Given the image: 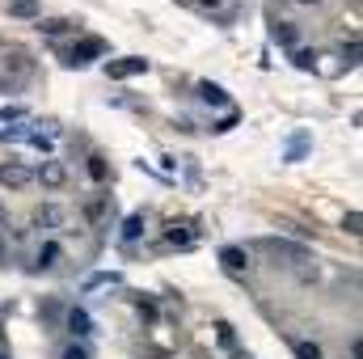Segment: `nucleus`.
Wrapping results in <instances>:
<instances>
[{
	"instance_id": "obj_1",
	"label": "nucleus",
	"mask_w": 363,
	"mask_h": 359,
	"mask_svg": "<svg viewBox=\"0 0 363 359\" xmlns=\"http://www.w3.org/2000/svg\"><path fill=\"white\" fill-rule=\"evenodd\" d=\"M97 55H106V43H101V38H85V43H77L72 51H64V64H68V68H89Z\"/></svg>"
},
{
	"instance_id": "obj_2",
	"label": "nucleus",
	"mask_w": 363,
	"mask_h": 359,
	"mask_svg": "<svg viewBox=\"0 0 363 359\" xmlns=\"http://www.w3.org/2000/svg\"><path fill=\"white\" fill-rule=\"evenodd\" d=\"M140 72H148V60L144 55H127V60H110L106 64V77L110 81H127V77H140Z\"/></svg>"
},
{
	"instance_id": "obj_3",
	"label": "nucleus",
	"mask_w": 363,
	"mask_h": 359,
	"mask_svg": "<svg viewBox=\"0 0 363 359\" xmlns=\"http://www.w3.org/2000/svg\"><path fill=\"white\" fill-rule=\"evenodd\" d=\"M30 182H34V170H30V165H21V161H4V165H0V186L21 190V186H30Z\"/></svg>"
},
{
	"instance_id": "obj_4",
	"label": "nucleus",
	"mask_w": 363,
	"mask_h": 359,
	"mask_svg": "<svg viewBox=\"0 0 363 359\" xmlns=\"http://www.w3.org/2000/svg\"><path fill=\"white\" fill-rule=\"evenodd\" d=\"M220 267L228 270V275H245V270H250V250L224 245V250H220Z\"/></svg>"
},
{
	"instance_id": "obj_5",
	"label": "nucleus",
	"mask_w": 363,
	"mask_h": 359,
	"mask_svg": "<svg viewBox=\"0 0 363 359\" xmlns=\"http://www.w3.org/2000/svg\"><path fill=\"white\" fill-rule=\"evenodd\" d=\"M34 182H43L47 190H60V186L68 182V170H64L60 161H43V165L34 170Z\"/></svg>"
},
{
	"instance_id": "obj_6",
	"label": "nucleus",
	"mask_w": 363,
	"mask_h": 359,
	"mask_svg": "<svg viewBox=\"0 0 363 359\" xmlns=\"http://www.w3.org/2000/svg\"><path fill=\"white\" fill-rule=\"evenodd\" d=\"M64 326H68V334H72V338H89V334H93V317L85 313V309H68Z\"/></svg>"
},
{
	"instance_id": "obj_7",
	"label": "nucleus",
	"mask_w": 363,
	"mask_h": 359,
	"mask_svg": "<svg viewBox=\"0 0 363 359\" xmlns=\"http://www.w3.org/2000/svg\"><path fill=\"white\" fill-rule=\"evenodd\" d=\"M60 258H64V245H60V241H43V245H38L34 267H38V270H55V267H60Z\"/></svg>"
},
{
	"instance_id": "obj_8",
	"label": "nucleus",
	"mask_w": 363,
	"mask_h": 359,
	"mask_svg": "<svg viewBox=\"0 0 363 359\" xmlns=\"http://www.w3.org/2000/svg\"><path fill=\"white\" fill-rule=\"evenodd\" d=\"M199 101L224 110V106H228V89H224V85H211V81H199Z\"/></svg>"
},
{
	"instance_id": "obj_9",
	"label": "nucleus",
	"mask_w": 363,
	"mask_h": 359,
	"mask_svg": "<svg viewBox=\"0 0 363 359\" xmlns=\"http://www.w3.org/2000/svg\"><path fill=\"white\" fill-rule=\"evenodd\" d=\"M38 30H43L47 38H60V34L77 30V21H68V17H38Z\"/></svg>"
},
{
	"instance_id": "obj_10",
	"label": "nucleus",
	"mask_w": 363,
	"mask_h": 359,
	"mask_svg": "<svg viewBox=\"0 0 363 359\" xmlns=\"http://www.w3.org/2000/svg\"><path fill=\"white\" fill-rule=\"evenodd\" d=\"M144 237V211H131L127 220H123V241L131 245V241H140Z\"/></svg>"
},
{
	"instance_id": "obj_11",
	"label": "nucleus",
	"mask_w": 363,
	"mask_h": 359,
	"mask_svg": "<svg viewBox=\"0 0 363 359\" xmlns=\"http://www.w3.org/2000/svg\"><path fill=\"white\" fill-rule=\"evenodd\" d=\"M9 17H43V4L38 0H9Z\"/></svg>"
},
{
	"instance_id": "obj_12",
	"label": "nucleus",
	"mask_w": 363,
	"mask_h": 359,
	"mask_svg": "<svg viewBox=\"0 0 363 359\" xmlns=\"http://www.w3.org/2000/svg\"><path fill=\"white\" fill-rule=\"evenodd\" d=\"M271 38L279 47H296V26L291 21H271Z\"/></svg>"
},
{
	"instance_id": "obj_13",
	"label": "nucleus",
	"mask_w": 363,
	"mask_h": 359,
	"mask_svg": "<svg viewBox=\"0 0 363 359\" xmlns=\"http://www.w3.org/2000/svg\"><path fill=\"white\" fill-rule=\"evenodd\" d=\"M60 220H64V211H60L55 203H47V207H38V211H34V224H47V228H55Z\"/></svg>"
},
{
	"instance_id": "obj_14",
	"label": "nucleus",
	"mask_w": 363,
	"mask_h": 359,
	"mask_svg": "<svg viewBox=\"0 0 363 359\" xmlns=\"http://www.w3.org/2000/svg\"><path fill=\"white\" fill-rule=\"evenodd\" d=\"M291 351H296V359H321V347H317V343H308V338H296V343H291Z\"/></svg>"
},
{
	"instance_id": "obj_15",
	"label": "nucleus",
	"mask_w": 363,
	"mask_h": 359,
	"mask_svg": "<svg viewBox=\"0 0 363 359\" xmlns=\"http://www.w3.org/2000/svg\"><path fill=\"white\" fill-rule=\"evenodd\" d=\"M106 283H118V275H114V270H97V275H89V279H85V292H93V287H106Z\"/></svg>"
},
{
	"instance_id": "obj_16",
	"label": "nucleus",
	"mask_w": 363,
	"mask_h": 359,
	"mask_svg": "<svg viewBox=\"0 0 363 359\" xmlns=\"http://www.w3.org/2000/svg\"><path fill=\"white\" fill-rule=\"evenodd\" d=\"M89 178H93V182H106V178H110V165H106V157H89Z\"/></svg>"
},
{
	"instance_id": "obj_17",
	"label": "nucleus",
	"mask_w": 363,
	"mask_h": 359,
	"mask_svg": "<svg viewBox=\"0 0 363 359\" xmlns=\"http://www.w3.org/2000/svg\"><path fill=\"white\" fill-rule=\"evenodd\" d=\"M291 60H296V68H304V72H308V68H317V51H296Z\"/></svg>"
},
{
	"instance_id": "obj_18",
	"label": "nucleus",
	"mask_w": 363,
	"mask_h": 359,
	"mask_svg": "<svg viewBox=\"0 0 363 359\" xmlns=\"http://www.w3.org/2000/svg\"><path fill=\"white\" fill-rule=\"evenodd\" d=\"M304 148H308V136H296V140H291V148H287V161H300V157H304Z\"/></svg>"
},
{
	"instance_id": "obj_19",
	"label": "nucleus",
	"mask_w": 363,
	"mask_h": 359,
	"mask_svg": "<svg viewBox=\"0 0 363 359\" xmlns=\"http://www.w3.org/2000/svg\"><path fill=\"white\" fill-rule=\"evenodd\" d=\"M216 330H220V343H224V347L233 351V347H237V334H233V326H228V321H220Z\"/></svg>"
},
{
	"instance_id": "obj_20",
	"label": "nucleus",
	"mask_w": 363,
	"mask_h": 359,
	"mask_svg": "<svg viewBox=\"0 0 363 359\" xmlns=\"http://www.w3.org/2000/svg\"><path fill=\"white\" fill-rule=\"evenodd\" d=\"M359 224H363V216H359V211H347V220H342V228H347L351 237H359Z\"/></svg>"
},
{
	"instance_id": "obj_21",
	"label": "nucleus",
	"mask_w": 363,
	"mask_h": 359,
	"mask_svg": "<svg viewBox=\"0 0 363 359\" xmlns=\"http://www.w3.org/2000/svg\"><path fill=\"white\" fill-rule=\"evenodd\" d=\"M237 118H241V114H237V110H228V114H224V118H220L211 131H233V127H237Z\"/></svg>"
},
{
	"instance_id": "obj_22",
	"label": "nucleus",
	"mask_w": 363,
	"mask_h": 359,
	"mask_svg": "<svg viewBox=\"0 0 363 359\" xmlns=\"http://www.w3.org/2000/svg\"><path fill=\"white\" fill-rule=\"evenodd\" d=\"M60 359H89V351H85L81 343H72V347H64V355Z\"/></svg>"
},
{
	"instance_id": "obj_23",
	"label": "nucleus",
	"mask_w": 363,
	"mask_h": 359,
	"mask_svg": "<svg viewBox=\"0 0 363 359\" xmlns=\"http://www.w3.org/2000/svg\"><path fill=\"white\" fill-rule=\"evenodd\" d=\"M165 241H169V245H190L194 237H190V233H178V228H169V237H165Z\"/></svg>"
},
{
	"instance_id": "obj_24",
	"label": "nucleus",
	"mask_w": 363,
	"mask_h": 359,
	"mask_svg": "<svg viewBox=\"0 0 363 359\" xmlns=\"http://www.w3.org/2000/svg\"><path fill=\"white\" fill-rule=\"evenodd\" d=\"M0 359H4V355H0Z\"/></svg>"
}]
</instances>
